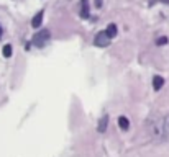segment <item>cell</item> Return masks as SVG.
Instances as JSON below:
<instances>
[{"instance_id":"obj_1","label":"cell","mask_w":169,"mask_h":157,"mask_svg":"<svg viewBox=\"0 0 169 157\" xmlns=\"http://www.w3.org/2000/svg\"><path fill=\"white\" fill-rule=\"evenodd\" d=\"M148 129L153 139L156 141H163L164 139V118L156 116V118H150L148 119Z\"/></svg>"},{"instance_id":"obj_2","label":"cell","mask_w":169,"mask_h":157,"mask_svg":"<svg viewBox=\"0 0 169 157\" xmlns=\"http://www.w3.org/2000/svg\"><path fill=\"white\" fill-rule=\"evenodd\" d=\"M48 39H49V31L48 30H41L33 36V44L38 46V48H43L48 43Z\"/></svg>"},{"instance_id":"obj_3","label":"cell","mask_w":169,"mask_h":157,"mask_svg":"<svg viewBox=\"0 0 169 157\" xmlns=\"http://www.w3.org/2000/svg\"><path fill=\"white\" fill-rule=\"evenodd\" d=\"M110 38L108 36V33L107 31H100V33H97L95 34V38H94V44L95 46H100V48H105V46H108L110 44Z\"/></svg>"},{"instance_id":"obj_4","label":"cell","mask_w":169,"mask_h":157,"mask_svg":"<svg viewBox=\"0 0 169 157\" xmlns=\"http://www.w3.org/2000/svg\"><path fill=\"white\" fill-rule=\"evenodd\" d=\"M107 128H108V115H104V116L100 118L99 124H97V131H99L100 134H104V133L107 131Z\"/></svg>"},{"instance_id":"obj_5","label":"cell","mask_w":169,"mask_h":157,"mask_svg":"<svg viewBox=\"0 0 169 157\" xmlns=\"http://www.w3.org/2000/svg\"><path fill=\"white\" fill-rule=\"evenodd\" d=\"M80 17L89 18V0H80Z\"/></svg>"},{"instance_id":"obj_6","label":"cell","mask_w":169,"mask_h":157,"mask_svg":"<svg viewBox=\"0 0 169 157\" xmlns=\"http://www.w3.org/2000/svg\"><path fill=\"white\" fill-rule=\"evenodd\" d=\"M43 15H45L43 12H38V13L35 15V18L31 20V26H33V28H40V26H41V23H43Z\"/></svg>"},{"instance_id":"obj_7","label":"cell","mask_w":169,"mask_h":157,"mask_svg":"<svg viewBox=\"0 0 169 157\" xmlns=\"http://www.w3.org/2000/svg\"><path fill=\"white\" fill-rule=\"evenodd\" d=\"M163 85H164V78L163 77H159V75H156V77H154L153 78V89L154 90H161V87H163Z\"/></svg>"},{"instance_id":"obj_8","label":"cell","mask_w":169,"mask_h":157,"mask_svg":"<svg viewBox=\"0 0 169 157\" xmlns=\"http://www.w3.org/2000/svg\"><path fill=\"white\" fill-rule=\"evenodd\" d=\"M118 126L122 128L123 131H127L128 128H130V121H128V118H127V116H120V118H118Z\"/></svg>"},{"instance_id":"obj_9","label":"cell","mask_w":169,"mask_h":157,"mask_svg":"<svg viewBox=\"0 0 169 157\" xmlns=\"http://www.w3.org/2000/svg\"><path fill=\"white\" fill-rule=\"evenodd\" d=\"M164 139L169 142V113L164 116Z\"/></svg>"},{"instance_id":"obj_10","label":"cell","mask_w":169,"mask_h":157,"mask_svg":"<svg viewBox=\"0 0 169 157\" xmlns=\"http://www.w3.org/2000/svg\"><path fill=\"white\" fill-rule=\"evenodd\" d=\"M105 31L108 33V36H110V38H115V36H117V31H118V30H117V25H113V23H112V25H108V26H107V30H105Z\"/></svg>"},{"instance_id":"obj_11","label":"cell","mask_w":169,"mask_h":157,"mask_svg":"<svg viewBox=\"0 0 169 157\" xmlns=\"http://www.w3.org/2000/svg\"><path fill=\"white\" fill-rule=\"evenodd\" d=\"M2 53H3L5 58H10V56H12V46L10 44H5L3 49H2Z\"/></svg>"},{"instance_id":"obj_12","label":"cell","mask_w":169,"mask_h":157,"mask_svg":"<svg viewBox=\"0 0 169 157\" xmlns=\"http://www.w3.org/2000/svg\"><path fill=\"white\" fill-rule=\"evenodd\" d=\"M166 43H167V38L166 36H163V38H158V41H156V44H166Z\"/></svg>"},{"instance_id":"obj_13","label":"cell","mask_w":169,"mask_h":157,"mask_svg":"<svg viewBox=\"0 0 169 157\" xmlns=\"http://www.w3.org/2000/svg\"><path fill=\"white\" fill-rule=\"evenodd\" d=\"M102 3H104V0H95V7H97V8H100Z\"/></svg>"}]
</instances>
